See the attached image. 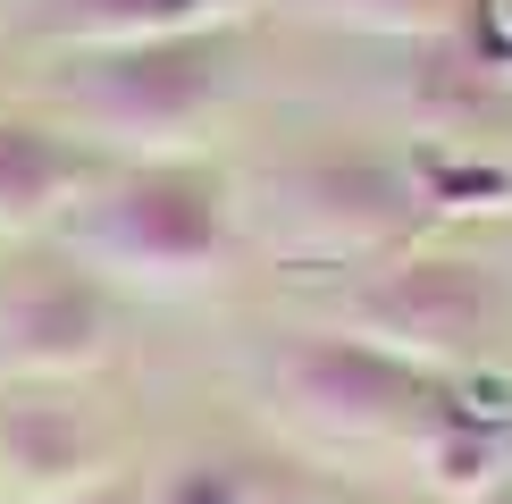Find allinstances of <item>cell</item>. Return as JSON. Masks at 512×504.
<instances>
[{"label": "cell", "instance_id": "6da1fadb", "mask_svg": "<svg viewBox=\"0 0 512 504\" xmlns=\"http://www.w3.org/2000/svg\"><path fill=\"white\" fill-rule=\"evenodd\" d=\"M68 252L93 278H210L227 252V185L202 160H135L68 210Z\"/></svg>", "mask_w": 512, "mask_h": 504}, {"label": "cell", "instance_id": "7a4b0ae2", "mask_svg": "<svg viewBox=\"0 0 512 504\" xmlns=\"http://www.w3.org/2000/svg\"><path fill=\"white\" fill-rule=\"evenodd\" d=\"M277 404L336 446H429L462 412V387L370 336H294L277 353Z\"/></svg>", "mask_w": 512, "mask_h": 504}, {"label": "cell", "instance_id": "3957f363", "mask_svg": "<svg viewBox=\"0 0 512 504\" xmlns=\"http://www.w3.org/2000/svg\"><path fill=\"white\" fill-rule=\"evenodd\" d=\"M110 479L118 437L76 378H0V504H68Z\"/></svg>", "mask_w": 512, "mask_h": 504}, {"label": "cell", "instance_id": "277c9868", "mask_svg": "<svg viewBox=\"0 0 512 504\" xmlns=\"http://www.w3.org/2000/svg\"><path fill=\"white\" fill-rule=\"evenodd\" d=\"M110 336L118 294L76 252L0 269V378H76L110 353Z\"/></svg>", "mask_w": 512, "mask_h": 504}, {"label": "cell", "instance_id": "5b68a950", "mask_svg": "<svg viewBox=\"0 0 512 504\" xmlns=\"http://www.w3.org/2000/svg\"><path fill=\"white\" fill-rule=\"evenodd\" d=\"M227 76V51L210 34H143V42H118V51L84 59L76 68V110L93 126H126V135H185L210 93Z\"/></svg>", "mask_w": 512, "mask_h": 504}, {"label": "cell", "instance_id": "8992f818", "mask_svg": "<svg viewBox=\"0 0 512 504\" xmlns=\"http://www.w3.org/2000/svg\"><path fill=\"white\" fill-rule=\"evenodd\" d=\"M487 320H496V286L462 252H420L361 294V336L429 370H454L462 353H479Z\"/></svg>", "mask_w": 512, "mask_h": 504}, {"label": "cell", "instance_id": "52a82bcc", "mask_svg": "<svg viewBox=\"0 0 512 504\" xmlns=\"http://www.w3.org/2000/svg\"><path fill=\"white\" fill-rule=\"evenodd\" d=\"M412 202L420 194L387 160H319V168H294L286 177V210L303 219V236L328 244V252L395 244L403 227H412Z\"/></svg>", "mask_w": 512, "mask_h": 504}, {"label": "cell", "instance_id": "ba28073f", "mask_svg": "<svg viewBox=\"0 0 512 504\" xmlns=\"http://www.w3.org/2000/svg\"><path fill=\"white\" fill-rule=\"evenodd\" d=\"M93 185H101V160L84 135L0 118V236H34V227L68 219Z\"/></svg>", "mask_w": 512, "mask_h": 504}, {"label": "cell", "instance_id": "9c48e42d", "mask_svg": "<svg viewBox=\"0 0 512 504\" xmlns=\"http://www.w3.org/2000/svg\"><path fill=\"white\" fill-rule=\"evenodd\" d=\"M143 504H269L261 471L236 454H194V462H168V471L143 488Z\"/></svg>", "mask_w": 512, "mask_h": 504}, {"label": "cell", "instance_id": "30bf717a", "mask_svg": "<svg viewBox=\"0 0 512 504\" xmlns=\"http://www.w3.org/2000/svg\"><path fill=\"white\" fill-rule=\"evenodd\" d=\"M194 9H202V0H93V17H110V26H135V42H143V34H177Z\"/></svg>", "mask_w": 512, "mask_h": 504}, {"label": "cell", "instance_id": "8fae6325", "mask_svg": "<svg viewBox=\"0 0 512 504\" xmlns=\"http://www.w3.org/2000/svg\"><path fill=\"white\" fill-rule=\"evenodd\" d=\"M328 9L370 17V26H445V9H454V0H328Z\"/></svg>", "mask_w": 512, "mask_h": 504}]
</instances>
